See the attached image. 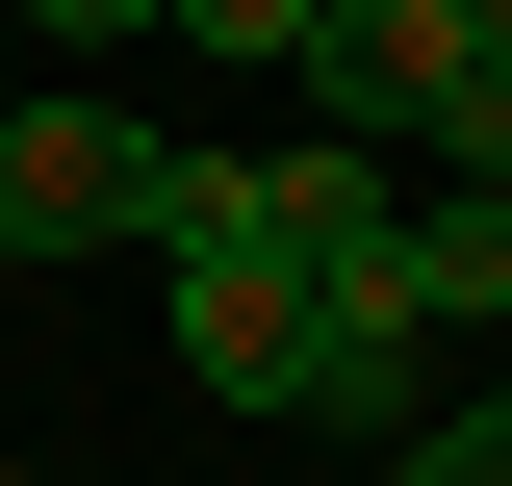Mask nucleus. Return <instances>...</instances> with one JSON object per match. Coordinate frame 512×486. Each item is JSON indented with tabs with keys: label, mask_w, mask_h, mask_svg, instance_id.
<instances>
[{
	"label": "nucleus",
	"mask_w": 512,
	"mask_h": 486,
	"mask_svg": "<svg viewBox=\"0 0 512 486\" xmlns=\"http://www.w3.org/2000/svg\"><path fill=\"white\" fill-rule=\"evenodd\" d=\"M0 231H26V256H154V128H128L103 77L0 103Z\"/></svg>",
	"instance_id": "f257e3e1"
},
{
	"label": "nucleus",
	"mask_w": 512,
	"mask_h": 486,
	"mask_svg": "<svg viewBox=\"0 0 512 486\" xmlns=\"http://www.w3.org/2000/svg\"><path fill=\"white\" fill-rule=\"evenodd\" d=\"M180 282V384L205 410H308V282L282 256H154Z\"/></svg>",
	"instance_id": "f03ea898"
},
{
	"label": "nucleus",
	"mask_w": 512,
	"mask_h": 486,
	"mask_svg": "<svg viewBox=\"0 0 512 486\" xmlns=\"http://www.w3.org/2000/svg\"><path fill=\"white\" fill-rule=\"evenodd\" d=\"M410 307H436V333H512V180L410 205Z\"/></svg>",
	"instance_id": "7ed1b4c3"
},
{
	"label": "nucleus",
	"mask_w": 512,
	"mask_h": 486,
	"mask_svg": "<svg viewBox=\"0 0 512 486\" xmlns=\"http://www.w3.org/2000/svg\"><path fill=\"white\" fill-rule=\"evenodd\" d=\"M410 154H461V180H512V52H436V103H410Z\"/></svg>",
	"instance_id": "20e7f679"
},
{
	"label": "nucleus",
	"mask_w": 512,
	"mask_h": 486,
	"mask_svg": "<svg viewBox=\"0 0 512 486\" xmlns=\"http://www.w3.org/2000/svg\"><path fill=\"white\" fill-rule=\"evenodd\" d=\"M154 26H180V52H231V77H308V26H333V0H154Z\"/></svg>",
	"instance_id": "39448f33"
},
{
	"label": "nucleus",
	"mask_w": 512,
	"mask_h": 486,
	"mask_svg": "<svg viewBox=\"0 0 512 486\" xmlns=\"http://www.w3.org/2000/svg\"><path fill=\"white\" fill-rule=\"evenodd\" d=\"M410 486H512V384H487V410H436V435H410Z\"/></svg>",
	"instance_id": "423d86ee"
},
{
	"label": "nucleus",
	"mask_w": 512,
	"mask_h": 486,
	"mask_svg": "<svg viewBox=\"0 0 512 486\" xmlns=\"http://www.w3.org/2000/svg\"><path fill=\"white\" fill-rule=\"evenodd\" d=\"M26 26H52V52H128V26H154V0H26Z\"/></svg>",
	"instance_id": "0eeeda50"
},
{
	"label": "nucleus",
	"mask_w": 512,
	"mask_h": 486,
	"mask_svg": "<svg viewBox=\"0 0 512 486\" xmlns=\"http://www.w3.org/2000/svg\"><path fill=\"white\" fill-rule=\"evenodd\" d=\"M384 486H410V461H384Z\"/></svg>",
	"instance_id": "6e6552de"
}]
</instances>
